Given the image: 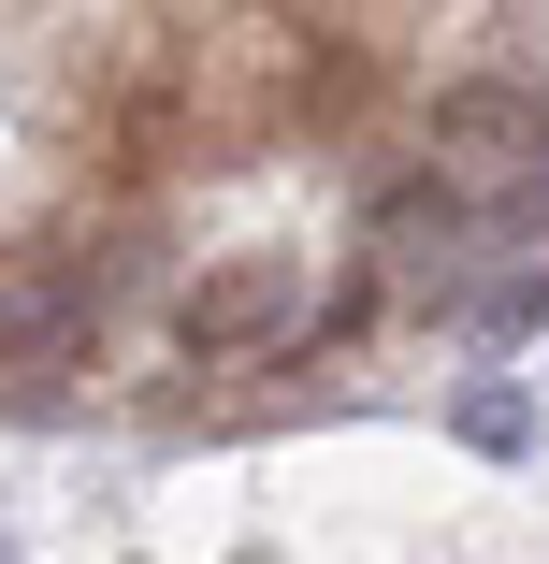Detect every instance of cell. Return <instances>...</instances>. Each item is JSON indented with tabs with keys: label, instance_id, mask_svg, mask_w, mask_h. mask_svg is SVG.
Here are the masks:
<instances>
[{
	"label": "cell",
	"instance_id": "obj_1",
	"mask_svg": "<svg viewBox=\"0 0 549 564\" xmlns=\"http://www.w3.org/2000/svg\"><path fill=\"white\" fill-rule=\"evenodd\" d=\"M362 247H376V290L419 304V318H463V290L506 261V247H492V203H477L463 174H433V160H405V174L376 188Z\"/></svg>",
	"mask_w": 549,
	"mask_h": 564
},
{
	"label": "cell",
	"instance_id": "obj_2",
	"mask_svg": "<svg viewBox=\"0 0 549 564\" xmlns=\"http://www.w3.org/2000/svg\"><path fill=\"white\" fill-rule=\"evenodd\" d=\"M304 261L289 247H246V261H217V275H188L174 290V348L202 362V377H232V362H289L304 348Z\"/></svg>",
	"mask_w": 549,
	"mask_h": 564
},
{
	"label": "cell",
	"instance_id": "obj_3",
	"mask_svg": "<svg viewBox=\"0 0 549 564\" xmlns=\"http://www.w3.org/2000/svg\"><path fill=\"white\" fill-rule=\"evenodd\" d=\"M419 160H433V174H463L477 203L549 188V87H506V73L449 87V101H433V145H419Z\"/></svg>",
	"mask_w": 549,
	"mask_h": 564
},
{
	"label": "cell",
	"instance_id": "obj_4",
	"mask_svg": "<svg viewBox=\"0 0 549 564\" xmlns=\"http://www.w3.org/2000/svg\"><path fill=\"white\" fill-rule=\"evenodd\" d=\"M449 434L492 448V464H520V448H535V391H520V377H463V391H449Z\"/></svg>",
	"mask_w": 549,
	"mask_h": 564
},
{
	"label": "cell",
	"instance_id": "obj_5",
	"mask_svg": "<svg viewBox=\"0 0 549 564\" xmlns=\"http://www.w3.org/2000/svg\"><path fill=\"white\" fill-rule=\"evenodd\" d=\"M0 564H15V535H0Z\"/></svg>",
	"mask_w": 549,
	"mask_h": 564
}]
</instances>
